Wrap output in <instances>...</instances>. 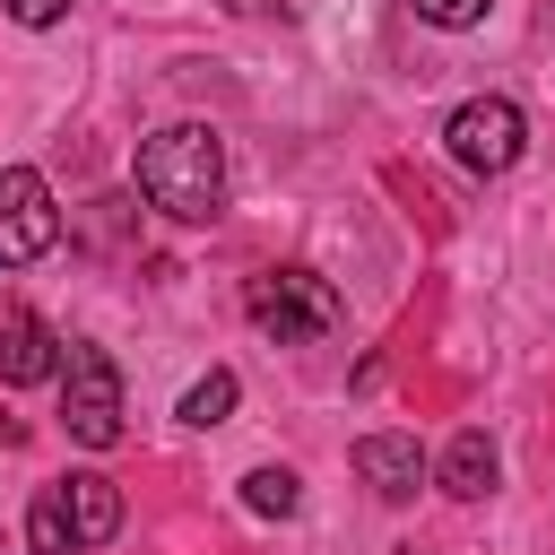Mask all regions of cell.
<instances>
[{"label": "cell", "instance_id": "cell-6", "mask_svg": "<svg viewBox=\"0 0 555 555\" xmlns=\"http://www.w3.org/2000/svg\"><path fill=\"white\" fill-rule=\"evenodd\" d=\"M356 477H364L382 503H408V494L434 477V460H425L416 434H364V442H356Z\"/></svg>", "mask_w": 555, "mask_h": 555}, {"label": "cell", "instance_id": "cell-12", "mask_svg": "<svg viewBox=\"0 0 555 555\" xmlns=\"http://www.w3.org/2000/svg\"><path fill=\"white\" fill-rule=\"evenodd\" d=\"M234 390H243V382H234L225 364H217V373H199V382L182 390V425H199V434H208V425H225V408H234Z\"/></svg>", "mask_w": 555, "mask_h": 555}, {"label": "cell", "instance_id": "cell-2", "mask_svg": "<svg viewBox=\"0 0 555 555\" xmlns=\"http://www.w3.org/2000/svg\"><path fill=\"white\" fill-rule=\"evenodd\" d=\"M243 312H251L278 347H312V338H330V330L347 321V304H338V286H330L321 269H260L251 295H243Z\"/></svg>", "mask_w": 555, "mask_h": 555}, {"label": "cell", "instance_id": "cell-15", "mask_svg": "<svg viewBox=\"0 0 555 555\" xmlns=\"http://www.w3.org/2000/svg\"><path fill=\"white\" fill-rule=\"evenodd\" d=\"M0 442H26V425H17V416H0Z\"/></svg>", "mask_w": 555, "mask_h": 555}, {"label": "cell", "instance_id": "cell-4", "mask_svg": "<svg viewBox=\"0 0 555 555\" xmlns=\"http://www.w3.org/2000/svg\"><path fill=\"white\" fill-rule=\"evenodd\" d=\"M61 425L87 451H113L121 442V364L104 347H87V338L61 347Z\"/></svg>", "mask_w": 555, "mask_h": 555}, {"label": "cell", "instance_id": "cell-5", "mask_svg": "<svg viewBox=\"0 0 555 555\" xmlns=\"http://www.w3.org/2000/svg\"><path fill=\"white\" fill-rule=\"evenodd\" d=\"M61 243V208H52V182L35 165H9L0 173V269H26Z\"/></svg>", "mask_w": 555, "mask_h": 555}, {"label": "cell", "instance_id": "cell-14", "mask_svg": "<svg viewBox=\"0 0 555 555\" xmlns=\"http://www.w3.org/2000/svg\"><path fill=\"white\" fill-rule=\"evenodd\" d=\"M0 9H9L17 26H61V17H69V0H0Z\"/></svg>", "mask_w": 555, "mask_h": 555}, {"label": "cell", "instance_id": "cell-11", "mask_svg": "<svg viewBox=\"0 0 555 555\" xmlns=\"http://www.w3.org/2000/svg\"><path fill=\"white\" fill-rule=\"evenodd\" d=\"M26 546H35V555H78V538H69V503H61V486H43V494H35V512H26Z\"/></svg>", "mask_w": 555, "mask_h": 555}, {"label": "cell", "instance_id": "cell-10", "mask_svg": "<svg viewBox=\"0 0 555 555\" xmlns=\"http://www.w3.org/2000/svg\"><path fill=\"white\" fill-rule=\"evenodd\" d=\"M295 503H304V477H295V468H278V460H269V468H251V477H243V512L286 520Z\"/></svg>", "mask_w": 555, "mask_h": 555}, {"label": "cell", "instance_id": "cell-8", "mask_svg": "<svg viewBox=\"0 0 555 555\" xmlns=\"http://www.w3.org/2000/svg\"><path fill=\"white\" fill-rule=\"evenodd\" d=\"M61 486V503H69V538L78 546H104L113 529H121V486L104 477V468H69V477H52Z\"/></svg>", "mask_w": 555, "mask_h": 555}, {"label": "cell", "instance_id": "cell-9", "mask_svg": "<svg viewBox=\"0 0 555 555\" xmlns=\"http://www.w3.org/2000/svg\"><path fill=\"white\" fill-rule=\"evenodd\" d=\"M434 477H442V494H451V503H486V494H494V477H503V460H494L486 425H460V434H451V451L434 460Z\"/></svg>", "mask_w": 555, "mask_h": 555}, {"label": "cell", "instance_id": "cell-3", "mask_svg": "<svg viewBox=\"0 0 555 555\" xmlns=\"http://www.w3.org/2000/svg\"><path fill=\"white\" fill-rule=\"evenodd\" d=\"M442 147H451V165H460V173L494 182V173H512V165L529 156V113H520L512 95H468V104H451Z\"/></svg>", "mask_w": 555, "mask_h": 555}, {"label": "cell", "instance_id": "cell-13", "mask_svg": "<svg viewBox=\"0 0 555 555\" xmlns=\"http://www.w3.org/2000/svg\"><path fill=\"white\" fill-rule=\"evenodd\" d=\"M425 26H442V35H460V26H477L486 17V0H408Z\"/></svg>", "mask_w": 555, "mask_h": 555}, {"label": "cell", "instance_id": "cell-7", "mask_svg": "<svg viewBox=\"0 0 555 555\" xmlns=\"http://www.w3.org/2000/svg\"><path fill=\"white\" fill-rule=\"evenodd\" d=\"M0 382L26 390V382H61V338L43 312H9L0 321Z\"/></svg>", "mask_w": 555, "mask_h": 555}, {"label": "cell", "instance_id": "cell-1", "mask_svg": "<svg viewBox=\"0 0 555 555\" xmlns=\"http://www.w3.org/2000/svg\"><path fill=\"white\" fill-rule=\"evenodd\" d=\"M139 199L173 225H208L225 208V139L208 121H165L139 139Z\"/></svg>", "mask_w": 555, "mask_h": 555}]
</instances>
